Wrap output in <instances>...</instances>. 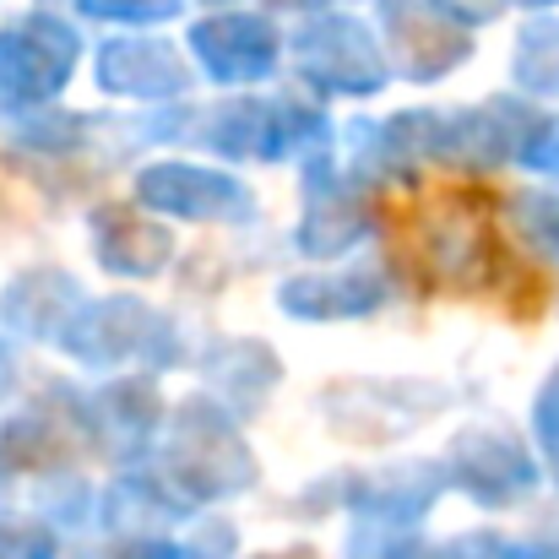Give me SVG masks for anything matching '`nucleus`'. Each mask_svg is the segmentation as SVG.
<instances>
[{
  "mask_svg": "<svg viewBox=\"0 0 559 559\" xmlns=\"http://www.w3.org/2000/svg\"><path fill=\"white\" fill-rule=\"evenodd\" d=\"M391 250L424 294H489L516 277L500 201L467 180H418L380 201Z\"/></svg>",
  "mask_w": 559,
  "mask_h": 559,
  "instance_id": "obj_1",
  "label": "nucleus"
}]
</instances>
